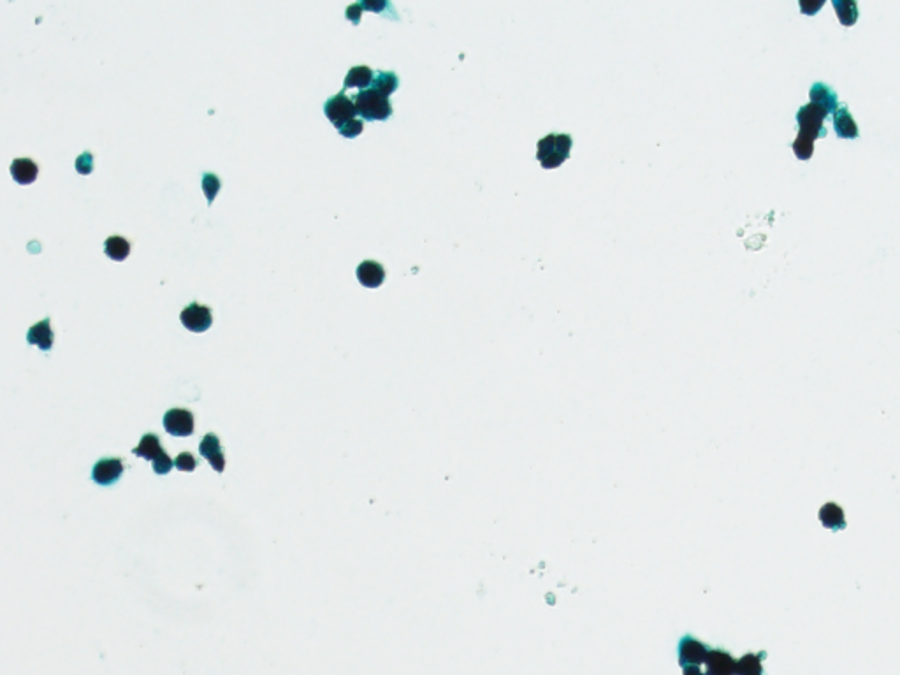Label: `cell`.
Returning a JSON list of instances; mask_svg holds the SVG:
<instances>
[{"label": "cell", "instance_id": "obj_23", "mask_svg": "<svg viewBox=\"0 0 900 675\" xmlns=\"http://www.w3.org/2000/svg\"><path fill=\"white\" fill-rule=\"evenodd\" d=\"M220 187H222V183H220V180H218L217 175L206 173V175L203 176V190H204V196H206V199H208V204L213 203L215 197H217V194H218V190H220Z\"/></svg>", "mask_w": 900, "mask_h": 675}, {"label": "cell", "instance_id": "obj_13", "mask_svg": "<svg viewBox=\"0 0 900 675\" xmlns=\"http://www.w3.org/2000/svg\"><path fill=\"white\" fill-rule=\"evenodd\" d=\"M832 117H834L835 134H837L841 139H857L858 136H860V132H858V125L855 124L853 117L850 115L848 106H841V108H839Z\"/></svg>", "mask_w": 900, "mask_h": 675}, {"label": "cell", "instance_id": "obj_5", "mask_svg": "<svg viewBox=\"0 0 900 675\" xmlns=\"http://www.w3.org/2000/svg\"><path fill=\"white\" fill-rule=\"evenodd\" d=\"M324 112H326L327 120L340 131L349 122L356 120V102L350 97H347L345 92H342V94L333 95L331 99H327V102L324 104Z\"/></svg>", "mask_w": 900, "mask_h": 675}, {"label": "cell", "instance_id": "obj_12", "mask_svg": "<svg viewBox=\"0 0 900 675\" xmlns=\"http://www.w3.org/2000/svg\"><path fill=\"white\" fill-rule=\"evenodd\" d=\"M357 280L368 289H378L385 280L384 266L375 261L361 262L357 268Z\"/></svg>", "mask_w": 900, "mask_h": 675}, {"label": "cell", "instance_id": "obj_10", "mask_svg": "<svg viewBox=\"0 0 900 675\" xmlns=\"http://www.w3.org/2000/svg\"><path fill=\"white\" fill-rule=\"evenodd\" d=\"M705 667H707L705 672L707 675H735L737 660H734L732 654L723 649H711L705 660Z\"/></svg>", "mask_w": 900, "mask_h": 675}, {"label": "cell", "instance_id": "obj_22", "mask_svg": "<svg viewBox=\"0 0 900 675\" xmlns=\"http://www.w3.org/2000/svg\"><path fill=\"white\" fill-rule=\"evenodd\" d=\"M834 8L837 9L839 20L842 25L851 27L858 18V8L855 2H834Z\"/></svg>", "mask_w": 900, "mask_h": 675}, {"label": "cell", "instance_id": "obj_29", "mask_svg": "<svg viewBox=\"0 0 900 675\" xmlns=\"http://www.w3.org/2000/svg\"><path fill=\"white\" fill-rule=\"evenodd\" d=\"M683 675H707L700 670V667L697 665H690V667L683 668Z\"/></svg>", "mask_w": 900, "mask_h": 675}, {"label": "cell", "instance_id": "obj_20", "mask_svg": "<svg viewBox=\"0 0 900 675\" xmlns=\"http://www.w3.org/2000/svg\"><path fill=\"white\" fill-rule=\"evenodd\" d=\"M765 656V653L746 654V656H742L741 660H737L735 675H763L762 660Z\"/></svg>", "mask_w": 900, "mask_h": 675}, {"label": "cell", "instance_id": "obj_25", "mask_svg": "<svg viewBox=\"0 0 900 675\" xmlns=\"http://www.w3.org/2000/svg\"><path fill=\"white\" fill-rule=\"evenodd\" d=\"M363 131H364L363 120H357V118H356V120L349 122V124H347L345 127H342L338 132H340V134H342L343 138L354 139V138H357V136H359Z\"/></svg>", "mask_w": 900, "mask_h": 675}, {"label": "cell", "instance_id": "obj_27", "mask_svg": "<svg viewBox=\"0 0 900 675\" xmlns=\"http://www.w3.org/2000/svg\"><path fill=\"white\" fill-rule=\"evenodd\" d=\"M361 9H363V8H361V4H354V6H350V8L347 9V18H349L350 22H354V23H359V20H361Z\"/></svg>", "mask_w": 900, "mask_h": 675}, {"label": "cell", "instance_id": "obj_6", "mask_svg": "<svg viewBox=\"0 0 900 675\" xmlns=\"http://www.w3.org/2000/svg\"><path fill=\"white\" fill-rule=\"evenodd\" d=\"M180 320L192 333H204L213 324L211 310L208 306L199 305V303H192V305L187 306L182 312V315H180Z\"/></svg>", "mask_w": 900, "mask_h": 675}, {"label": "cell", "instance_id": "obj_14", "mask_svg": "<svg viewBox=\"0 0 900 675\" xmlns=\"http://www.w3.org/2000/svg\"><path fill=\"white\" fill-rule=\"evenodd\" d=\"M27 342H29L30 345H36L39 347L41 350H44V352H48V350L53 347V342H55V334L50 327V319L41 320V322H37L36 326L30 327L29 333H27Z\"/></svg>", "mask_w": 900, "mask_h": 675}, {"label": "cell", "instance_id": "obj_2", "mask_svg": "<svg viewBox=\"0 0 900 675\" xmlns=\"http://www.w3.org/2000/svg\"><path fill=\"white\" fill-rule=\"evenodd\" d=\"M574 139L568 134H549L538 141L537 159L544 169H556L570 157Z\"/></svg>", "mask_w": 900, "mask_h": 675}, {"label": "cell", "instance_id": "obj_1", "mask_svg": "<svg viewBox=\"0 0 900 675\" xmlns=\"http://www.w3.org/2000/svg\"><path fill=\"white\" fill-rule=\"evenodd\" d=\"M828 117V111L821 106L811 104L802 106L797 112V122H799V136L793 143V152H795L799 160H809L814 153V141L820 138H825L827 131L823 127L825 118Z\"/></svg>", "mask_w": 900, "mask_h": 675}, {"label": "cell", "instance_id": "obj_3", "mask_svg": "<svg viewBox=\"0 0 900 675\" xmlns=\"http://www.w3.org/2000/svg\"><path fill=\"white\" fill-rule=\"evenodd\" d=\"M354 102H356L357 115H361V118L366 122H384L392 115V106L387 95L380 94L375 88L361 90L354 97Z\"/></svg>", "mask_w": 900, "mask_h": 675}, {"label": "cell", "instance_id": "obj_26", "mask_svg": "<svg viewBox=\"0 0 900 675\" xmlns=\"http://www.w3.org/2000/svg\"><path fill=\"white\" fill-rule=\"evenodd\" d=\"M76 169L80 175H90L94 171V159H92V153L85 152L80 159L76 160Z\"/></svg>", "mask_w": 900, "mask_h": 675}, {"label": "cell", "instance_id": "obj_21", "mask_svg": "<svg viewBox=\"0 0 900 675\" xmlns=\"http://www.w3.org/2000/svg\"><path fill=\"white\" fill-rule=\"evenodd\" d=\"M398 87H400V80H398L396 74L385 73V71L378 73L377 76H375L373 85H371V88L378 90L380 94L387 95V97L392 94V92H396Z\"/></svg>", "mask_w": 900, "mask_h": 675}, {"label": "cell", "instance_id": "obj_16", "mask_svg": "<svg viewBox=\"0 0 900 675\" xmlns=\"http://www.w3.org/2000/svg\"><path fill=\"white\" fill-rule=\"evenodd\" d=\"M809 97L814 104L821 106L823 109H827L828 115H834L835 111L839 109V99L837 94L832 90L830 87L823 83H814L813 88L809 92Z\"/></svg>", "mask_w": 900, "mask_h": 675}, {"label": "cell", "instance_id": "obj_18", "mask_svg": "<svg viewBox=\"0 0 900 675\" xmlns=\"http://www.w3.org/2000/svg\"><path fill=\"white\" fill-rule=\"evenodd\" d=\"M373 80H375V74L370 67L366 66L352 67L345 78V90H349V88L368 90V88H371V85H373Z\"/></svg>", "mask_w": 900, "mask_h": 675}, {"label": "cell", "instance_id": "obj_19", "mask_svg": "<svg viewBox=\"0 0 900 675\" xmlns=\"http://www.w3.org/2000/svg\"><path fill=\"white\" fill-rule=\"evenodd\" d=\"M104 252L112 261L124 262L131 254V243L122 236H109L104 243Z\"/></svg>", "mask_w": 900, "mask_h": 675}, {"label": "cell", "instance_id": "obj_11", "mask_svg": "<svg viewBox=\"0 0 900 675\" xmlns=\"http://www.w3.org/2000/svg\"><path fill=\"white\" fill-rule=\"evenodd\" d=\"M199 452L217 473H222L225 470V458L224 452H222L220 447V440H218L217 435L213 433H208L206 436L203 438L199 445Z\"/></svg>", "mask_w": 900, "mask_h": 675}, {"label": "cell", "instance_id": "obj_17", "mask_svg": "<svg viewBox=\"0 0 900 675\" xmlns=\"http://www.w3.org/2000/svg\"><path fill=\"white\" fill-rule=\"evenodd\" d=\"M11 175L20 185H30V183L36 182L37 175H39V167L30 159H16L11 164Z\"/></svg>", "mask_w": 900, "mask_h": 675}, {"label": "cell", "instance_id": "obj_4", "mask_svg": "<svg viewBox=\"0 0 900 675\" xmlns=\"http://www.w3.org/2000/svg\"><path fill=\"white\" fill-rule=\"evenodd\" d=\"M132 454L146 459V461H152L153 472L157 475H167V473L171 472L173 466H175V461L166 454V450L160 445L159 436L153 435V433H148V435L143 436L141 443L132 450Z\"/></svg>", "mask_w": 900, "mask_h": 675}, {"label": "cell", "instance_id": "obj_8", "mask_svg": "<svg viewBox=\"0 0 900 675\" xmlns=\"http://www.w3.org/2000/svg\"><path fill=\"white\" fill-rule=\"evenodd\" d=\"M124 461L118 458L101 459V461L95 463L94 470H92V479L99 486H112V484L118 482V479L124 473Z\"/></svg>", "mask_w": 900, "mask_h": 675}, {"label": "cell", "instance_id": "obj_28", "mask_svg": "<svg viewBox=\"0 0 900 675\" xmlns=\"http://www.w3.org/2000/svg\"><path fill=\"white\" fill-rule=\"evenodd\" d=\"M820 8H823V2H818V4H814V2H813V4H807V2H800V9H802V11L806 13V15H809V16H813L814 13H816Z\"/></svg>", "mask_w": 900, "mask_h": 675}, {"label": "cell", "instance_id": "obj_24", "mask_svg": "<svg viewBox=\"0 0 900 675\" xmlns=\"http://www.w3.org/2000/svg\"><path fill=\"white\" fill-rule=\"evenodd\" d=\"M197 465H199V463H197V459L194 458L190 452H183V454H180L178 458L175 459V466L180 470V472H194V470L197 468Z\"/></svg>", "mask_w": 900, "mask_h": 675}, {"label": "cell", "instance_id": "obj_9", "mask_svg": "<svg viewBox=\"0 0 900 675\" xmlns=\"http://www.w3.org/2000/svg\"><path fill=\"white\" fill-rule=\"evenodd\" d=\"M709 647L702 644L700 640L686 635L679 642V663L681 667H690V665H702L705 663L709 656Z\"/></svg>", "mask_w": 900, "mask_h": 675}, {"label": "cell", "instance_id": "obj_7", "mask_svg": "<svg viewBox=\"0 0 900 675\" xmlns=\"http://www.w3.org/2000/svg\"><path fill=\"white\" fill-rule=\"evenodd\" d=\"M164 429L171 436H190L194 433V414L183 408H173L164 415Z\"/></svg>", "mask_w": 900, "mask_h": 675}, {"label": "cell", "instance_id": "obj_15", "mask_svg": "<svg viewBox=\"0 0 900 675\" xmlns=\"http://www.w3.org/2000/svg\"><path fill=\"white\" fill-rule=\"evenodd\" d=\"M820 521L830 531L846 530V516L837 503H825L820 509Z\"/></svg>", "mask_w": 900, "mask_h": 675}]
</instances>
